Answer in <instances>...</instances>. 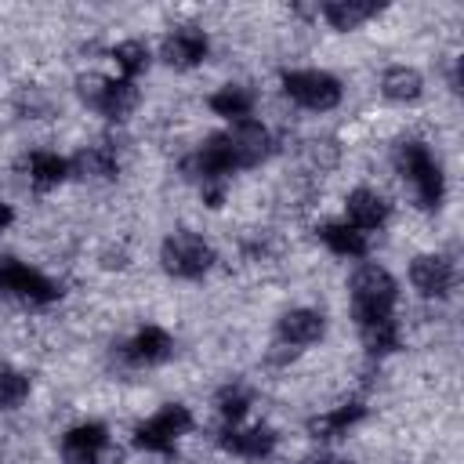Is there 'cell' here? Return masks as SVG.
Segmentation results:
<instances>
[{
	"mask_svg": "<svg viewBox=\"0 0 464 464\" xmlns=\"http://www.w3.org/2000/svg\"><path fill=\"white\" fill-rule=\"evenodd\" d=\"M308 464H337V460H308Z\"/></svg>",
	"mask_w": 464,
	"mask_h": 464,
	"instance_id": "cell-28",
	"label": "cell"
},
{
	"mask_svg": "<svg viewBox=\"0 0 464 464\" xmlns=\"http://www.w3.org/2000/svg\"><path fill=\"white\" fill-rule=\"evenodd\" d=\"M188 428H192L188 406L167 402V406H160L145 424L134 428V446H141V450H149V453H170V450H174V439L185 435Z\"/></svg>",
	"mask_w": 464,
	"mask_h": 464,
	"instance_id": "cell-7",
	"label": "cell"
},
{
	"mask_svg": "<svg viewBox=\"0 0 464 464\" xmlns=\"http://www.w3.org/2000/svg\"><path fill=\"white\" fill-rule=\"evenodd\" d=\"M160 261L174 279H199L214 265V246L196 232H170L160 246Z\"/></svg>",
	"mask_w": 464,
	"mask_h": 464,
	"instance_id": "cell-5",
	"label": "cell"
},
{
	"mask_svg": "<svg viewBox=\"0 0 464 464\" xmlns=\"http://www.w3.org/2000/svg\"><path fill=\"white\" fill-rule=\"evenodd\" d=\"M0 290L29 301V304H51L62 297V286L44 276L40 268H29L25 261H14V257H0Z\"/></svg>",
	"mask_w": 464,
	"mask_h": 464,
	"instance_id": "cell-8",
	"label": "cell"
},
{
	"mask_svg": "<svg viewBox=\"0 0 464 464\" xmlns=\"http://www.w3.org/2000/svg\"><path fill=\"white\" fill-rule=\"evenodd\" d=\"M359 334H362V344H366L370 355H388V352H395V348L402 344L395 319H381V323H373V326H362Z\"/></svg>",
	"mask_w": 464,
	"mask_h": 464,
	"instance_id": "cell-23",
	"label": "cell"
},
{
	"mask_svg": "<svg viewBox=\"0 0 464 464\" xmlns=\"http://www.w3.org/2000/svg\"><path fill=\"white\" fill-rule=\"evenodd\" d=\"M395 170L410 181L417 207H424V210H439L442 207V196H446L442 167H439V160L431 156V149L424 141H417V138L399 141L395 145Z\"/></svg>",
	"mask_w": 464,
	"mask_h": 464,
	"instance_id": "cell-3",
	"label": "cell"
},
{
	"mask_svg": "<svg viewBox=\"0 0 464 464\" xmlns=\"http://www.w3.org/2000/svg\"><path fill=\"white\" fill-rule=\"evenodd\" d=\"M276 330H279V341H283V344H290V348H308V344L323 341L326 319H323V312H315V308H290V312L279 319Z\"/></svg>",
	"mask_w": 464,
	"mask_h": 464,
	"instance_id": "cell-15",
	"label": "cell"
},
{
	"mask_svg": "<svg viewBox=\"0 0 464 464\" xmlns=\"http://www.w3.org/2000/svg\"><path fill=\"white\" fill-rule=\"evenodd\" d=\"M218 442H221V450L236 453V457L265 460V457H272V450H276V431L265 428V424H257V428H236V424H228Z\"/></svg>",
	"mask_w": 464,
	"mask_h": 464,
	"instance_id": "cell-14",
	"label": "cell"
},
{
	"mask_svg": "<svg viewBox=\"0 0 464 464\" xmlns=\"http://www.w3.org/2000/svg\"><path fill=\"white\" fill-rule=\"evenodd\" d=\"M381 14V4L377 0H326L323 4V18L334 25V29H359L362 22L377 18Z\"/></svg>",
	"mask_w": 464,
	"mask_h": 464,
	"instance_id": "cell-17",
	"label": "cell"
},
{
	"mask_svg": "<svg viewBox=\"0 0 464 464\" xmlns=\"http://www.w3.org/2000/svg\"><path fill=\"white\" fill-rule=\"evenodd\" d=\"M112 58H116V69L123 72V80H134L138 72L149 69V47L141 40H123L112 47Z\"/></svg>",
	"mask_w": 464,
	"mask_h": 464,
	"instance_id": "cell-24",
	"label": "cell"
},
{
	"mask_svg": "<svg viewBox=\"0 0 464 464\" xmlns=\"http://www.w3.org/2000/svg\"><path fill=\"white\" fill-rule=\"evenodd\" d=\"M29 395V377L18 370H0V410H18Z\"/></svg>",
	"mask_w": 464,
	"mask_h": 464,
	"instance_id": "cell-26",
	"label": "cell"
},
{
	"mask_svg": "<svg viewBox=\"0 0 464 464\" xmlns=\"http://www.w3.org/2000/svg\"><path fill=\"white\" fill-rule=\"evenodd\" d=\"M410 283L424 297H446L453 290V283H457L453 261L442 257V254H420V257L410 261Z\"/></svg>",
	"mask_w": 464,
	"mask_h": 464,
	"instance_id": "cell-10",
	"label": "cell"
},
{
	"mask_svg": "<svg viewBox=\"0 0 464 464\" xmlns=\"http://www.w3.org/2000/svg\"><path fill=\"white\" fill-rule=\"evenodd\" d=\"M348 286H352V319L359 330L381 319H392V308L399 301V283L384 265H373V261L359 265Z\"/></svg>",
	"mask_w": 464,
	"mask_h": 464,
	"instance_id": "cell-2",
	"label": "cell"
},
{
	"mask_svg": "<svg viewBox=\"0 0 464 464\" xmlns=\"http://www.w3.org/2000/svg\"><path fill=\"white\" fill-rule=\"evenodd\" d=\"M62 460L65 464H105L109 460V431L98 420L76 424L62 435Z\"/></svg>",
	"mask_w": 464,
	"mask_h": 464,
	"instance_id": "cell-9",
	"label": "cell"
},
{
	"mask_svg": "<svg viewBox=\"0 0 464 464\" xmlns=\"http://www.w3.org/2000/svg\"><path fill=\"white\" fill-rule=\"evenodd\" d=\"M319 239H323L337 257H366V254H370L366 232L352 228L348 221H326V225H319Z\"/></svg>",
	"mask_w": 464,
	"mask_h": 464,
	"instance_id": "cell-18",
	"label": "cell"
},
{
	"mask_svg": "<svg viewBox=\"0 0 464 464\" xmlns=\"http://www.w3.org/2000/svg\"><path fill=\"white\" fill-rule=\"evenodd\" d=\"M218 410H221V417L228 424H239L246 417V410H250V392L243 384H225L218 392Z\"/></svg>",
	"mask_w": 464,
	"mask_h": 464,
	"instance_id": "cell-25",
	"label": "cell"
},
{
	"mask_svg": "<svg viewBox=\"0 0 464 464\" xmlns=\"http://www.w3.org/2000/svg\"><path fill=\"white\" fill-rule=\"evenodd\" d=\"M207 105H210V112H218V116L236 123V120H250V112L257 105V94L246 83H225L207 98Z\"/></svg>",
	"mask_w": 464,
	"mask_h": 464,
	"instance_id": "cell-16",
	"label": "cell"
},
{
	"mask_svg": "<svg viewBox=\"0 0 464 464\" xmlns=\"http://www.w3.org/2000/svg\"><path fill=\"white\" fill-rule=\"evenodd\" d=\"M174 355V337L163 326H145L123 344V359L130 366H160Z\"/></svg>",
	"mask_w": 464,
	"mask_h": 464,
	"instance_id": "cell-11",
	"label": "cell"
},
{
	"mask_svg": "<svg viewBox=\"0 0 464 464\" xmlns=\"http://www.w3.org/2000/svg\"><path fill=\"white\" fill-rule=\"evenodd\" d=\"M388 214H392L388 199H384L381 192H373V188H352L348 199H344V218H348V225L359 228V232L381 228V225L388 221Z\"/></svg>",
	"mask_w": 464,
	"mask_h": 464,
	"instance_id": "cell-13",
	"label": "cell"
},
{
	"mask_svg": "<svg viewBox=\"0 0 464 464\" xmlns=\"http://www.w3.org/2000/svg\"><path fill=\"white\" fill-rule=\"evenodd\" d=\"M272 156V134L257 120H236L228 130L207 138L185 163L181 170L196 178L199 185L207 181H225L232 170H250Z\"/></svg>",
	"mask_w": 464,
	"mask_h": 464,
	"instance_id": "cell-1",
	"label": "cell"
},
{
	"mask_svg": "<svg viewBox=\"0 0 464 464\" xmlns=\"http://www.w3.org/2000/svg\"><path fill=\"white\" fill-rule=\"evenodd\" d=\"M381 94L388 102H417L424 94V76L413 65H392L381 76Z\"/></svg>",
	"mask_w": 464,
	"mask_h": 464,
	"instance_id": "cell-19",
	"label": "cell"
},
{
	"mask_svg": "<svg viewBox=\"0 0 464 464\" xmlns=\"http://www.w3.org/2000/svg\"><path fill=\"white\" fill-rule=\"evenodd\" d=\"M69 174H72V170H69V160L58 156V152L40 149V152L29 156V181H33L36 188H54V185H62Z\"/></svg>",
	"mask_w": 464,
	"mask_h": 464,
	"instance_id": "cell-21",
	"label": "cell"
},
{
	"mask_svg": "<svg viewBox=\"0 0 464 464\" xmlns=\"http://www.w3.org/2000/svg\"><path fill=\"white\" fill-rule=\"evenodd\" d=\"M163 62L167 65H174V69H192V65H199L207 54H210V40H207V33L203 29H192V25H185V29H174L167 40H163Z\"/></svg>",
	"mask_w": 464,
	"mask_h": 464,
	"instance_id": "cell-12",
	"label": "cell"
},
{
	"mask_svg": "<svg viewBox=\"0 0 464 464\" xmlns=\"http://www.w3.org/2000/svg\"><path fill=\"white\" fill-rule=\"evenodd\" d=\"M69 170L83 174V178H116L120 163H116V152L109 145H87L69 160Z\"/></svg>",
	"mask_w": 464,
	"mask_h": 464,
	"instance_id": "cell-20",
	"label": "cell"
},
{
	"mask_svg": "<svg viewBox=\"0 0 464 464\" xmlns=\"http://www.w3.org/2000/svg\"><path fill=\"white\" fill-rule=\"evenodd\" d=\"M283 94L312 112H330L341 102V80L326 69H286L283 72Z\"/></svg>",
	"mask_w": 464,
	"mask_h": 464,
	"instance_id": "cell-4",
	"label": "cell"
},
{
	"mask_svg": "<svg viewBox=\"0 0 464 464\" xmlns=\"http://www.w3.org/2000/svg\"><path fill=\"white\" fill-rule=\"evenodd\" d=\"M11 221H14V210H11L7 203H0V232H4V228H7Z\"/></svg>",
	"mask_w": 464,
	"mask_h": 464,
	"instance_id": "cell-27",
	"label": "cell"
},
{
	"mask_svg": "<svg viewBox=\"0 0 464 464\" xmlns=\"http://www.w3.org/2000/svg\"><path fill=\"white\" fill-rule=\"evenodd\" d=\"M362 413H366V406H362V402H344V406H337V410H330V413L315 417V420L308 424V431H312L315 439H334V435H344L352 424H359V420H362Z\"/></svg>",
	"mask_w": 464,
	"mask_h": 464,
	"instance_id": "cell-22",
	"label": "cell"
},
{
	"mask_svg": "<svg viewBox=\"0 0 464 464\" xmlns=\"http://www.w3.org/2000/svg\"><path fill=\"white\" fill-rule=\"evenodd\" d=\"M80 91V102L87 109H94L98 116L105 120H123L134 105H138V87L134 80H109V76H80L76 83Z\"/></svg>",
	"mask_w": 464,
	"mask_h": 464,
	"instance_id": "cell-6",
	"label": "cell"
}]
</instances>
